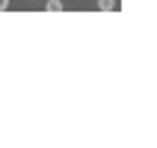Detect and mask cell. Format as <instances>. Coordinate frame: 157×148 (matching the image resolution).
Instances as JSON below:
<instances>
[{
	"label": "cell",
	"mask_w": 157,
	"mask_h": 148,
	"mask_svg": "<svg viewBox=\"0 0 157 148\" xmlns=\"http://www.w3.org/2000/svg\"><path fill=\"white\" fill-rule=\"evenodd\" d=\"M116 6H119V0H98V9L101 12H113Z\"/></svg>",
	"instance_id": "6da1fadb"
},
{
	"label": "cell",
	"mask_w": 157,
	"mask_h": 148,
	"mask_svg": "<svg viewBox=\"0 0 157 148\" xmlns=\"http://www.w3.org/2000/svg\"><path fill=\"white\" fill-rule=\"evenodd\" d=\"M44 9H48V12H62V9H65V3H62V0H48V3H44Z\"/></svg>",
	"instance_id": "7a4b0ae2"
},
{
	"label": "cell",
	"mask_w": 157,
	"mask_h": 148,
	"mask_svg": "<svg viewBox=\"0 0 157 148\" xmlns=\"http://www.w3.org/2000/svg\"><path fill=\"white\" fill-rule=\"evenodd\" d=\"M9 9V0H0V12H6Z\"/></svg>",
	"instance_id": "3957f363"
}]
</instances>
